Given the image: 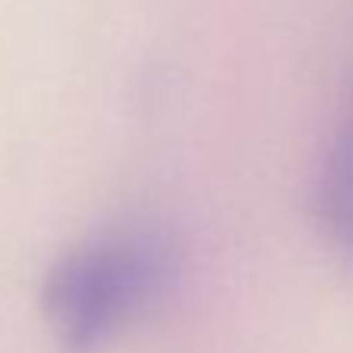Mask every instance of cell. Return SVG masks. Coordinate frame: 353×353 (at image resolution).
Here are the masks:
<instances>
[{
    "instance_id": "obj_1",
    "label": "cell",
    "mask_w": 353,
    "mask_h": 353,
    "mask_svg": "<svg viewBox=\"0 0 353 353\" xmlns=\"http://www.w3.org/2000/svg\"><path fill=\"white\" fill-rule=\"evenodd\" d=\"M179 275V247L157 225H119L85 238L50 266L44 316L57 341L91 353L150 316Z\"/></svg>"
},
{
    "instance_id": "obj_2",
    "label": "cell",
    "mask_w": 353,
    "mask_h": 353,
    "mask_svg": "<svg viewBox=\"0 0 353 353\" xmlns=\"http://www.w3.org/2000/svg\"><path fill=\"white\" fill-rule=\"evenodd\" d=\"M316 222L332 254L353 263V69L316 175Z\"/></svg>"
}]
</instances>
